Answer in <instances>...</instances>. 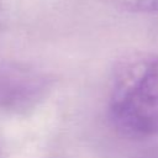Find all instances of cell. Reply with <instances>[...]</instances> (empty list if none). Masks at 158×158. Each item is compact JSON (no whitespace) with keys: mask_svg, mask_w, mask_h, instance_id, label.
<instances>
[{"mask_svg":"<svg viewBox=\"0 0 158 158\" xmlns=\"http://www.w3.org/2000/svg\"><path fill=\"white\" fill-rule=\"evenodd\" d=\"M110 118L125 136L158 137V56L138 53L118 68L110 98Z\"/></svg>","mask_w":158,"mask_h":158,"instance_id":"cell-1","label":"cell"},{"mask_svg":"<svg viewBox=\"0 0 158 158\" xmlns=\"http://www.w3.org/2000/svg\"><path fill=\"white\" fill-rule=\"evenodd\" d=\"M49 90L48 78L36 69L0 63V109L25 112L35 109Z\"/></svg>","mask_w":158,"mask_h":158,"instance_id":"cell-2","label":"cell"},{"mask_svg":"<svg viewBox=\"0 0 158 158\" xmlns=\"http://www.w3.org/2000/svg\"><path fill=\"white\" fill-rule=\"evenodd\" d=\"M115 6L131 12H158V0H109Z\"/></svg>","mask_w":158,"mask_h":158,"instance_id":"cell-3","label":"cell"}]
</instances>
